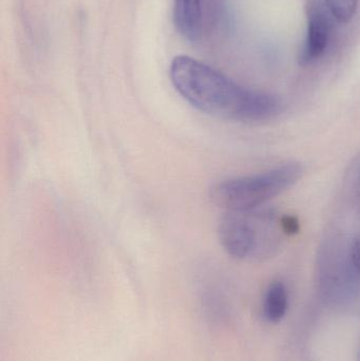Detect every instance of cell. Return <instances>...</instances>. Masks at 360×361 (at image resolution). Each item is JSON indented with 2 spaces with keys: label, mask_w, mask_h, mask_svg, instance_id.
<instances>
[{
  "label": "cell",
  "mask_w": 360,
  "mask_h": 361,
  "mask_svg": "<svg viewBox=\"0 0 360 361\" xmlns=\"http://www.w3.org/2000/svg\"><path fill=\"white\" fill-rule=\"evenodd\" d=\"M325 4L311 2L306 8V39L302 54V61L310 63L323 56L329 44L331 19Z\"/></svg>",
  "instance_id": "4"
},
{
  "label": "cell",
  "mask_w": 360,
  "mask_h": 361,
  "mask_svg": "<svg viewBox=\"0 0 360 361\" xmlns=\"http://www.w3.org/2000/svg\"><path fill=\"white\" fill-rule=\"evenodd\" d=\"M302 176L298 163H287L266 173L218 183L211 189V199L225 212L256 209L295 185Z\"/></svg>",
  "instance_id": "3"
},
{
  "label": "cell",
  "mask_w": 360,
  "mask_h": 361,
  "mask_svg": "<svg viewBox=\"0 0 360 361\" xmlns=\"http://www.w3.org/2000/svg\"><path fill=\"white\" fill-rule=\"evenodd\" d=\"M357 192H359V197L360 200V173L359 177V185H357Z\"/></svg>",
  "instance_id": "10"
},
{
  "label": "cell",
  "mask_w": 360,
  "mask_h": 361,
  "mask_svg": "<svg viewBox=\"0 0 360 361\" xmlns=\"http://www.w3.org/2000/svg\"><path fill=\"white\" fill-rule=\"evenodd\" d=\"M280 227L283 235H289V237L297 235L300 231L299 220L295 216L285 214V216H280Z\"/></svg>",
  "instance_id": "8"
},
{
  "label": "cell",
  "mask_w": 360,
  "mask_h": 361,
  "mask_svg": "<svg viewBox=\"0 0 360 361\" xmlns=\"http://www.w3.org/2000/svg\"><path fill=\"white\" fill-rule=\"evenodd\" d=\"M173 23L184 38L198 40L202 27V0H175Z\"/></svg>",
  "instance_id": "5"
},
{
  "label": "cell",
  "mask_w": 360,
  "mask_h": 361,
  "mask_svg": "<svg viewBox=\"0 0 360 361\" xmlns=\"http://www.w3.org/2000/svg\"><path fill=\"white\" fill-rule=\"evenodd\" d=\"M332 17L340 23H349L354 17L359 0H323Z\"/></svg>",
  "instance_id": "7"
},
{
  "label": "cell",
  "mask_w": 360,
  "mask_h": 361,
  "mask_svg": "<svg viewBox=\"0 0 360 361\" xmlns=\"http://www.w3.org/2000/svg\"><path fill=\"white\" fill-rule=\"evenodd\" d=\"M283 235L280 218L272 210L225 212L220 219L218 238L232 258L243 261L268 260L276 255Z\"/></svg>",
  "instance_id": "2"
},
{
  "label": "cell",
  "mask_w": 360,
  "mask_h": 361,
  "mask_svg": "<svg viewBox=\"0 0 360 361\" xmlns=\"http://www.w3.org/2000/svg\"><path fill=\"white\" fill-rule=\"evenodd\" d=\"M351 256H352L355 267L360 274V235L351 244Z\"/></svg>",
  "instance_id": "9"
},
{
  "label": "cell",
  "mask_w": 360,
  "mask_h": 361,
  "mask_svg": "<svg viewBox=\"0 0 360 361\" xmlns=\"http://www.w3.org/2000/svg\"><path fill=\"white\" fill-rule=\"evenodd\" d=\"M169 76L177 92L199 111L222 120L259 123L283 111L274 95L243 88L211 66L187 55L171 61Z\"/></svg>",
  "instance_id": "1"
},
{
  "label": "cell",
  "mask_w": 360,
  "mask_h": 361,
  "mask_svg": "<svg viewBox=\"0 0 360 361\" xmlns=\"http://www.w3.org/2000/svg\"><path fill=\"white\" fill-rule=\"evenodd\" d=\"M287 310V292L285 284L275 281L268 286L264 300V315L273 324L280 322Z\"/></svg>",
  "instance_id": "6"
}]
</instances>
